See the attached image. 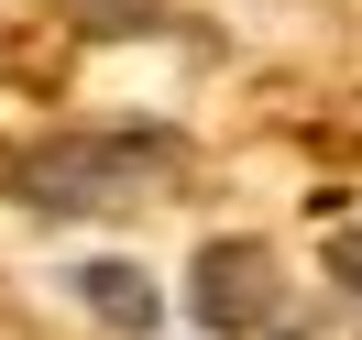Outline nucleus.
<instances>
[{
	"label": "nucleus",
	"instance_id": "obj_1",
	"mask_svg": "<svg viewBox=\"0 0 362 340\" xmlns=\"http://www.w3.org/2000/svg\"><path fill=\"white\" fill-rule=\"evenodd\" d=\"M165 176H176V143L165 132H88V143H55V154L11 165V198L55 209V220H99V209H132Z\"/></svg>",
	"mask_w": 362,
	"mask_h": 340
},
{
	"label": "nucleus",
	"instance_id": "obj_2",
	"mask_svg": "<svg viewBox=\"0 0 362 340\" xmlns=\"http://www.w3.org/2000/svg\"><path fill=\"white\" fill-rule=\"evenodd\" d=\"M274 296H286V274H274L264 242H209L198 252V318L209 329H264Z\"/></svg>",
	"mask_w": 362,
	"mask_h": 340
},
{
	"label": "nucleus",
	"instance_id": "obj_3",
	"mask_svg": "<svg viewBox=\"0 0 362 340\" xmlns=\"http://www.w3.org/2000/svg\"><path fill=\"white\" fill-rule=\"evenodd\" d=\"M77 296L110 329H154V274H132V264H77Z\"/></svg>",
	"mask_w": 362,
	"mask_h": 340
},
{
	"label": "nucleus",
	"instance_id": "obj_4",
	"mask_svg": "<svg viewBox=\"0 0 362 340\" xmlns=\"http://www.w3.org/2000/svg\"><path fill=\"white\" fill-rule=\"evenodd\" d=\"M55 11H66L77 33H88V45H110V33H143L165 11V0H55Z\"/></svg>",
	"mask_w": 362,
	"mask_h": 340
},
{
	"label": "nucleus",
	"instance_id": "obj_5",
	"mask_svg": "<svg viewBox=\"0 0 362 340\" xmlns=\"http://www.w3.org/2000/svg\"><path fill=\"white\" fill-rule=\"evenodd\" d=\"M340 274H351V286H362V242H340Z\"/></svg>",
	"mask_w": 362,
	"mask_h": 340
}]
</instances>
